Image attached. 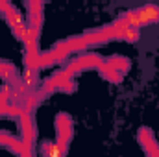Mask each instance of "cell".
Returning <instances> with one entry per match:
<instances>
[{"instance_id":"cell-1","label":"cell","mask_w":159,"mask_h":157,"mask_svg":"<svg viewBox=\"0 0 159 157\" xmlns=\"http://www.w3.org/2000/svg\"><path fill=\"white\" fill-rule=\"evenodd\" d=\"M126 19L135 24V26H144V24H157L159 22V6L157 4H144L141 7H135L128 13H124Z\"/></svg>"},{"instance_id":"cell-2","label":"cell","mask_w":159,"mask_h":157,"mask_svg":"<svg viewBox=\"0 0 159 157\" xmlns=\"http://www.w3.org/2000/svg\"><path fill=\"white\" fill-rule=\"evenodd\" d=\"M56 129H57V146L63 150V154H67V146L69 141L72 137V120L67 113H59L56 117Z\"/></svg>"},{"instance_id":"cell-3","label":"cell","mask_w":159,"mask_h":157,"mask_svg":"<svg viewBox=\"0 0 159 157\" xmlns=\"http://www.w3.org/2000/svg\"><path fill=\"white\" fill-rule=\"evenodd\" d=\"M139 142H141V146L144 148V152L148 155H159V148H157V144H156L154 133L148 128H143L139 131Z\"/></svg>"}]
</instances>
